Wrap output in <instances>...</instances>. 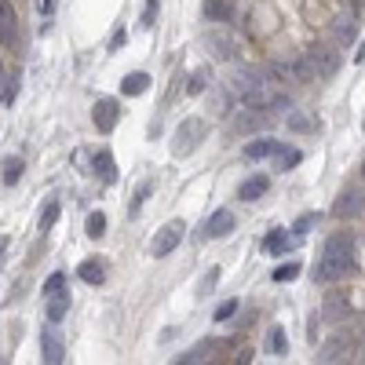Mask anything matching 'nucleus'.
<instances>
[{"instance_id":"f257e3e1","label":"nucleus","mask_w":365,"mask_h":365,"mask_svg":"<svg viewBox=\"0 0 365 365\" xmlns=\"http://www.w3.org/2000/svg\"><path fill=\"white\" fill-rule=\"evenodd\" d=\"M205 135H208V121H205V117H187V121L176 128V135H172V153H176V158H190V153L201 147Z\"/></svg>"},{"instance_id":"f03ea898","label":"nucleus","mask_w":365,"mask_h":365,"mask_svg":"<svg viewBox=\"0 0 365 365\" xmlns=\"http://www.w3.org/2000/svg\"><path fill=\"white\" fill-rule=\"evenodd\" d=\"M182 234H187V223H182V219H172V223L161 227L158 238L150 241V256H153V259H165L168 252H176L179 241H182Z\"/></svg>"},{"instance_id":"7ed1b4c3","label":"nucleus","mask_w":365,"mask_h":365,"mask_svg":"<svg viewBox=\"0 0 365 365\" xmlns=\"http://www.w3.org/2000/svg\"><path fill=\"white\" fill-rule=\"evenodd\" d=\"M307 66H310V73L318 77V81H329V77L340 70V51H333V48H310L307 51Z\"/></svg>"},{"instance_id":"20e7f679","label":"nucleus","mask_w":365,"mask_h":365,"mask_svg":"<svg viewBox=\"0 0 365 365\" xmlns=\"http://www.w3.org/2000/svg\"><path fill=\"white\" fill-rule=\"evenodd\" d=\"M350 270V256H336V252H325L315 267V281L329 285V281H340L344 274Z\"/></svg>"},{"instance_id":"39448f33","label":"nucleus","mask_w":365,"mask_h":365,"mask_svg":"<svg viewBox=\"0 0 365 365\" xmlns=\"http://www.w3.org/2000/svg\"><path fill=\"white\" fill-rule=\"evenodd\" d=\"M270 73H274V81H310L315 77L307 66V55L303 59H274Z\"/></svg>"},{"instance_id":"423d86ee","label":"nucleus","mask_w":365,"mask_h":365,"mask_svg":"<svg viewBox=\"0 0 365 365\" xmlns=\"http://www.w3.org/2000/svg\"><path fill=\"white\" fill-rule=\"evenodd\" d=\"M91 121H95V132L110 135L117 128V121H121V102L117 99H99L95 110H91Z\"/></svg>"},{"instance_id":"0eeeda50","label":"nucleus","mask_w":365,"mask_h":365,"mask_svg":"<svg viewBox=\"0 0 365 365\" xmlns=\"http://www.w3.org/2000/svg\"><path fill=\"white\" fill-rule=\"evenodd\" d=\"M19 41V15L8 0H0V48H15Z\"/></svg>"},{"instance_id":"6e6552de","label":"nucleus","mask_w":365,"mask_h":365,"mask_svg":"<svg viewBox=\"0 0 365 365\" xmlns=\"http://www.w3.org/2000/svg\"><path fill=\"white\" fill-rule=\"evenodd\" d=\"M230 230H234V212L219 208V212H212V219L205 223V230L198 234V238H201V241H216V238H227Z\"/></svg>"},{"instance_id":"1a4fd4ad","label":"nucleus","mask_w":365,"mask_h":365,"mask_svg":"<svg viewBox=\"0 0 365 365\" xmlns=\"http://www.w3.org/2000/svg\"><path fill=\"white\" fill-rule=\"evenodd\" d=\"M362 208H365V198H362V190H344L340 198H336L333 212L340 216V219H355V216H362Z\"/></svg>"},{"instance_id":"9d476101","label":"nucleus","mask_w":365,"mask_h":365,"mask_svg":"<svg viewBox=\"0 0 365 365\" xmlns=\"http://www.w3.org/2000/svg\"><path fill=\"white\" fill-rule=\"evenodd\" d=\"M321 318H325V321H347V318H350V303L344 299V292H329V296H325Z\"/></svg>"},{"instance_id":"9b49d317","label":"nucleus","mask_w":365,"mask_h":365,"mask_svg":"<svg viewBox=\"0 0 365 365\" xmlns=\"http://www.w3.org/2000/svg\"><path fill=\"white\" fill-rule=\"evenodd\" d=\"M41 355H44V365H62V336L51 325L41 333Z\"/></svg>"},{"instance_id":"f8f14e48","label":"nucleus","mask_w":365,"mask_h":365,"mask_svg":"<svg viewBox=\"0 0 365 365\" xmlns=\"http://www.w3.org/2000/svg\"><path fill=\"white\" fill-rule=\"evenodd\" d=\"M274 117L267 110H256V106H245L238 117V132H256V128H270Z\"/></svg>"},{"instance_id":"ddd939ff","label":"nucleus","mask_w":365,"mask_h":365,"mask_svg":"<svg viewBox=\"0 0 365 365\" xmlns=\"http://www.w3.org/2000/svg\"><path fill=\"white\" fill-rule=\"evenodd\" d=\"M91 168H95V176L102 182H117V161H113L110 150H95V153H91Z\"/></svg>"},{"instance_id":"4468645a","label":"nucleus","mask_w":365,"mask_h":365,"mask_svg":"<svg viewBox=\"0 0 365 365\" xmlns=\"http://www.w3.org/2000/svg\"><path fill=\"white\" fill-rule=\"evenodd\" d=\"M267 190H270V179H267V176H249V179L238 187V198H241V201H259Z\"/></svg>"},{"instance_id":"2eb2a0df","label":"nucleus","mask_w":365,"mask_h":365,"mask_svg":"<svg viewBox=\"0 0 365 365\" xmlns=\"http://www.w3.org/2000/svg\"><path fill=\"white\" fill-rule=\"evenodd\" d=\"M66 310H70V292H66V289L48 292V321H51V325H59L62 318H66Z\"/></svg>"},{"instance_id":"dca6fc26","label":"nucleus","mask_w":365,"mask_h":365,"mask_svg":"<svg viewBox=\"0 0 365 365\" xmlns=\"http://www.w3.org/2000/svg\"><path fill=\"white\" fill-rule=\"evenodd\" d=\"M142 91H150V73L135 70L121 81V95H142Z\"/></svg>"},{"instance_id":"f3484780","label":"nucleus","mask_w":365,"mask_h":365,"mask_svg":"<svg viewBox=\"0 0 365 365\" xmlns=\"http://www.w3.org/2000/svg\"><path fill=\"white\" fill-rule=\"evenodd\" d=\"M205 15L212 22H230L234 19V0H205Z\"/></svg>"},{"instance_id":"a211bd4d","label":"nucleus","mask_w":365,"mask_h":365,"mask_svg":"<svg viewBox=\"0 0 365 365\" xmlns=\"http://www.w3.org/2000/svg\"><path fill=\"white\" fill-rule=\"evenodd\" d=\"M278 142L274 139H256V142H245V158L249 161H263V158H274Z\"/></svg>"},{"instance_id":"6ab92c4d","label":"nucleus","mask_w":365,"mask_h":365,"mask_svg":"<svg viewBox=\"0 0 365 365\" xmlns=\"http://www.w3.org/2000/svg\"><path fill=\"white\" fill-rule=\"evenodd\" d=\"M77 274H81V281H88V285H102V281H106V270H102L99 259H84V263L77 267Z\"/></svg>"},{"instance_id":"aec40b11","label":"nucleus","mask_w":365,"mask_h":365,"mask_svg":"<svg viewBox=\"0 0 365 365\" xmlns=\"http://www.w3.org/2000/svg\"><path fill=\"white\" fill-rule=\"evenodd\" d=\"M285 350H289V336H285L281 325H274L267 333V355H285Z\"/></svg>"},{"instance_id":"412c9836","label":"nucleus","mask_w":365,"mask_h":365,"mask_svg":"<svg viewBox=\"0 0 365 365\" xmlns=\"http://www.w3.org/2000/svg\"><path fill=\"white\" fill-rule=\"evenodd\" d=\"M274 161H278V168L285 172V168H296L299 161H303V153H299L296 147H278L274 150Z\"/></svg>"},{"instance_id":"4be33fe9","label":"nucleus","mask_w":365,"mask_h":365,"mask_svg":"<svg viewBox=\"0 0 365 365\" xmlns=\"http://www.w3.org/2000/svg\"><path fill=\"white\" fill-rule=\"evenodd\" d=\"M205 44L212 48V55H216V59H223V62H227V59L234 55L230 41H223V37H219V33H208V37H205Z\"/></svg>"},{"instance_id":"5701e85b","label":"nucleus","mask_w":365,"mask_h":365,"mask_svg":"<svg viewBox=\"0 0 365 365\" xmlns=\"http://www.w3.org/2000/svg\"><path fill=\"white\" fill-rule=\"evenodd\" d=\"M212 344H216V340H201L198 347H190V350H187V355H182L176 365H198V362L208 355V350H212Z\"/></svg>"},{"instance_id":"b1692460","label":"nucleus","mask_w":365,"mask_h":365,"mask_svg":"<svg viewBox=\"0 0 365 365\" xmlns=\"http://www.w3.org/2000/svg\"><path fill=\"white\" fill-rule=\"evenodd\" d=\"M355 30H358V26H355V15H340V19H336V37H340V41L344 44H350V41H355Z\"/></svg>"},{"instance_id":"393cba45","label":"nucleus","mask_w":365,"mask_h":365,"mask_svg":"<svg viewBox=\"0 0 365 365\" xmlns=\"http://www.w3.org/2000/svg\"><path fill=\"white\" fill-rule=\"evenodd\" d=\"M216 281H219V267H208V274L201 278V285H198V299H208L216 292Z\"/></svg>"},{"instance_id":"a878e982","label":"nucleus","mask_w":365,"mask_h":365,"mask_svg":"<svg viewBox=\"0 0 365 365\" xmlns=\"http://www.w3.org/2000/svg\"><path fill=\"white\" fill-rule=\"evenodd\" d=\"M84 230H88V238H102V234H106V216H102V212H91L88 216V223H84Z\"/></svg>"},{"instance_id":"bb28decb","label":"nucleus","mask_w":365,"mask_h":365,"mask_svg":"<svg viewBox=\"0 0 365 365\" xmlns=\"http://www.w3.org/2000/svg\"><path fill=\"white\" fill-rule=\"evenodd\" d=\"M22 179V158H8L4 161V187H15Z\"/></svg>"},{"instance_id":"cd10ccee","label":"nucleus","mask_w":365,"mask_h":365,"mask_svg":"<svg viewBox=\"0 0 365 365\" xmlns=\"http://www.w3.org/2000/svg\"><path fill=\"white\" fill-rule=\"evenodd\" d=\"M285 245H289V238H285V230H270L267 238H263V249H267V252H274V256H278V252H285Z\"/></svg>"},{"instance_id":"c85d7f7f","label":"nucleus","mask_w":365,"mask_h":365,"mask_svg":"<svg viewBox=\"0 0 365 365\" xmlns=\"http://www.w3.org/2000/svg\"><path fill=\"white\" fill-rule=\"evenodd\" d=\"M150 190H153V182L147 179V182H142V187H135V194H132V208H128V216H139V208H142V201H147L150 198Z\"/></svg>"},{"instance_id":"c756f323","label":"nucleus","mask_w":365,"mask_h":365,"mask_svg":"<svg viewBox=\"0 0 365 365\" xmlns=\"http://www.w3.org/2000/svg\"><path fill=\"white\" fill-rule=\"evenodd\" d=\"M187 91H190V95H201V91H208V70H194Z\"/></svg>"},{"instance_id":"7c9ffc66","label":"nucleus","mask_w":365,"mask_h":365,"mask_svg":"<svg viewBox=\"0 0 365 365\" xmlns=\"http://www.w3.org/2000/svg\"><path fill=\"white\" fill-rule=\"evenodd\" d=\"M59 212H62V205H59V201H51V205H44V212H41V230H51V227H55V219H59Z\"/></svg>"},{"instance_id":"2f4dec72","label":"nucleus","mask_w":365,"mask_h":365,"mask_svg":"<svg viewBox=\"0 0 365 365\" xmlns=\"http://www.w3.org/2000/svg\"><path fill=\"white\" fill-rule=\"evenodd\" d=\"M274 281H292V278H299V263H285V267H274V274H270Z\"/></svg>"},{"instance_id":"473e14b6","label":"nucleus","mask_w":365,"mask_h":365,"mask_svg":"<svg viewBox=\"0 0 365 365\" xmlns=\"http://www.w3.org/2000/svg\"><path fill=\"white\" fill-rule=\"evenodd\" d=\"M158 0H147V11H142V19H139V26L142 30H153V22H158Z\"/></svg>"},{"instance_id":"72a5a7b5","label":"nucleus","mask_w":365,"mask_h":365,"mask_svg":"<svg viewBox=\"0 0 365 365\" xmlns=\"http://www.w3.org/2000/svg\"><path fill=\"white\" fill-rule=\"evenodd\" d=\"M238 307H241L238 299H227V303H219V307H216V315H212V318H216V321H230V318H234V310H238Z\"/></svg>"},{"instance_id":"f704fd0d","label":"nucleus","mask_w":365,"mask_h":365,"mask_svg":"<svg viewBox=\"0 0 365 365\" xmlns=\"http://www.w3.org/2000/svg\"><path fill=\"white\" fill-rule=\"evenodd\" d=\"M59 289H66V274H62V270H55V274L44 281V296H48V292H59Z\"/></svg>"},{"instance_id":"c9c22d12","label":"nucleus","mask_w":365,"mask_h":365,"mask_svg":"<svg viewBox=\"0 0 365 365\" xmlns=\"http://www.w3.org/2000/svg\"><path fill=\"white\" fill-rule=\"evenodd\" d=\"M289 128H292V132H310V128H315V121H310V117H303V113H292V117H289Z\"/></svg>"},{"instance_id":"e433bc0d","label":"nucleus","mask_w":365,"mask_h":365,"mask_svg":"<svg viewBox=\"0 0 365 365\" xmlns=\"http://www.w3.org/2000/svg\"><path fill=\"white\" fill-rule=\"evenodd\" d=\"M318 223V212H307V216H299L296 219V234H307L310 227H315Z\"/></svg>"},{"instance_id":"4c0bfd02","label":"nucleus","mask_w":365,"mask_h":365,"mask_svg":"<svg viewBox=\"0 0 365 365\" xmlns=\"http://www.w3.org/2000/svg\"><path fill=\"white\" fill-rule=\"evenodd\" d=\"M252 362V347H241L238 355H234V365H249Z\"/></svg>"},{"instance_id":"58836bf2","label":"nucleus","mask_w":365,"mask_h":365,"mask_svg":"<svg viewBox=\"0 0 365 365\" xmlns=\"http://www.w3.org/2000/svg\"><path fill=\"white\" fill-rule=\"evenodd\" d=\"M55 4L59 0H41V15H55Z\"/></svg>"},{"instance_id":"ea45409f","label":"nucleus","mask_w":365,"mask_h":365,"mask_svg":"<svg viewBox=\"0 0 365 365\" xmlns=\"http://www.w3.org/2000/svg\"><path fill=\"white\" fill-rule=\"evenodd\" d=\"M307 336H310V344H315V336H318V318H310V325H307Z\"/></svg>"},{"instance_id":"a19ab883","label":"nucleus","mask_w":365,"mask_h":365,"mask_svg":"<svg viewBox=\"0 0 365 365\" xmlns=\"http://www.w3.org/2000/svg\"><path fill=\"white\" fill-rule=\"evenodd\" d=\"M8 99V91H4V66H0V102Z\"/></svg>"},{"instance_id":"79ce46f5","label":"nucleus","mask_w":365,"mask_h":365,"mask_svg":"<svg viewBox=\"0 0 365 365\" xmlns=\"http://www.w3.org/2000/svg\"><path fill=\"white\" fill-rule=\"evenodd\" d=\"M362 365H365V355H362Z\"/></svg>"},{"instance_id":"37998d69","label":"nucleus","mask_w":365,"mask_h":365,"mask_svg":"<svg viewBox=\"0 0 365 365\" xmlns=\"http://www.w3.org/2000/svg\"><path fill=\"white\" fill-rule=\"evenodd\" d=\"M362 176H365V168H362Z\"/></svg>"}]
</instances>
